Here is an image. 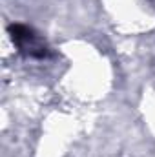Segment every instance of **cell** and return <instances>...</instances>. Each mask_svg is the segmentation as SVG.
<instances>
[{"label": "cell", "mask_w": 155, "mask_h": 157, "mask_svg": "<svg viewBox=\"0 0 155 157\" xmlns=\"http://www.w3.org/2000/svg\"><path fill=\"white\" fill-rule=\"evenodd\" d=\"M9 35L13 44L18 48V51H22L24 55L28 57H33V59H46L51 55L47 44L44 42V39L37 35L31 28L24 26V24H11L7 28Z\"/></svg>", "instance_id": "1"}]
</instances>
